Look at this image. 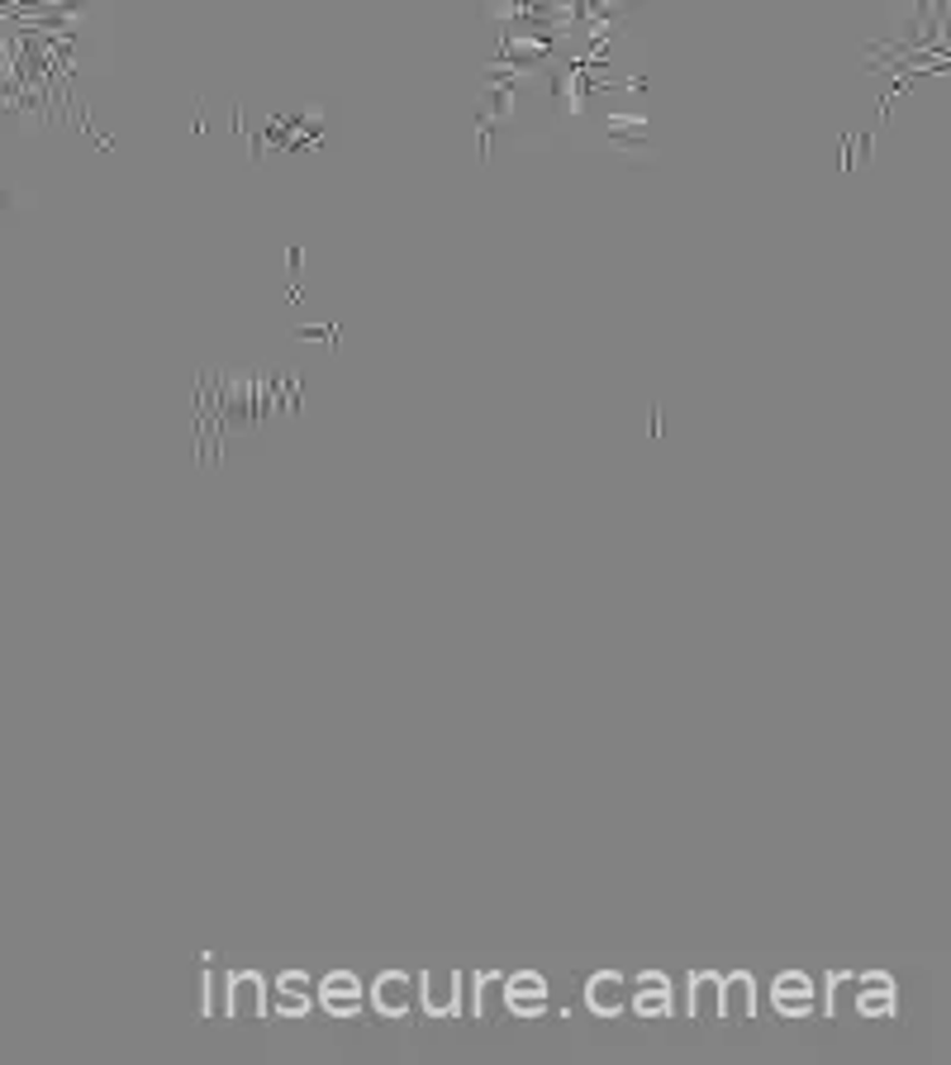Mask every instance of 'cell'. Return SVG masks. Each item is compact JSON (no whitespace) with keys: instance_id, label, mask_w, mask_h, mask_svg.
I'll use <instances>...</instances> for the list:
<instances>
[{"instance_id":"277c9868","label":"cell","mask_w":951,"mask_h":1065,"mask_svg":"<svg viewBox=\"0 0 951 1065\" xmlns=\"http://www.w3.org/2000/svg\"><path fill=\"white\" fill-rule=\"evenodd\" d=\"M319 994H324V1009H329L333 1018H353L362 1009V985H357V975H347V971H333Z\"/></svg>"},{"instance_id":"9c48e42d","label":"cell","mask_w":951,"mask_h":1065,"mask_svg":"<svg viewBox=\"0 0 951 1065\" xmlns=\"http://www.w3.org/2000/svg\"><path fill=\"white\" fill-rule=\"evenodd\" d=\"M277 1013H291V1018H300V1013H309V980L305 975H281L277 980Z\"/></svg>"},{"instance_id":"5b68a950","label":"cell","mask_w":951,"mask_h":1065,"mask_svg":"<svg viewBox=\"0 0 951 1065\" xmlns=\"http://www.w3.org/2000/svg\"><path fill=\"white\" fill-rule=\"evenodd\" d=\"M757 1013V989H752V975H728L719 985V1018H752Z\"/></svg>"},{"instance_id":"7a4b0ae2","label":"cell","mask_w":951,"mask_h":1065,"mask_svg":"<svg viewBox=\"0 0 951 1065\" xmlns=\"http://www.w3.org/2000/svg\"><path fill=\"white\" fill-rule=\"evenodd\" d=\"M505 1004H509V1013H519V1018H533V1013H543L547 1009V980H543V975H533V971L515 975L509 989H505Z\"/></svg>"},{"instance_id":"30bf717a","label":"cell","mask_w":951,"mask_h":1065,"mask_svg":"<svg viewBox=\"0 0 951 1065\" xmlns=\"http://www.w3.org/2000/svg\"><path fill=\"white\" fill-rule=\"evenodd\" d=\"M719 975H695V994H690V1009L695 1018H719Z\"/></svg>"},{"instance_id":"6da1fadb","label":"cell","mask_w":951,"mask_h":1065,"mask_svg":"<svg viewBox=\"0 0 951 1065\" xmlns=\"http://www.w3.org/2000/svg\"><path fill=\"white\" fill-rule=\"evenodd\" d=\"M371 999H377V1009L385 1013V1018H405V1013L415 1009V999H419L415 975H405V971L377 975V985H371Z\"/></svg>"},{"instance_id":"52a82bcc","label":"cell","mask_w":951,"mask_h":1065,"mask_svg":"<svg viewBox=\"0 0 951 1065\" xmlns=\"http://www.w3.org/2000/svg\"><path fill=\"white\" fill-rule=\"evenodd\" d=\"M229 1013L233 1018H262L267 1013V989L257 975H233L229 980Z\"/></svg>"},{"instance_id":"ba28073f","label":"cell","mask_w":951,"mask_h":1065,"mask_svg":"<svg viewBox=\"0 0 951 1065\" xmlns=\"http://www.w3.org/2000/svg\"><path fill=\"white\" fill-rule=\"evenodd\" d=\"M809 1004H813V989H809L804 975H781V980H775V1009H781L785 1018L809 1013Z\"/></svg>"},{"instance_id":"8992f818","label":"cell","mask_w":951,"mask_h":1065,"mask_svg":"<svg viewBox=\"0 0 951 1065\" xmlns=\"http://www.w3.org/2000/svg\"><path fill=\"white\" fill-rule=\"evenodd\" d=\"M629 994H633V1004H637L643 1018H667V1013H671V985H667V975H637Z\"/></svg>"},{"instance_id":"3957f363","label":"cell","mask_w":951,"mask_h":1065,"mask_svg":"<svg viewBox=\"0 0 951 1065\" xmlns=\"http://www.w3.org/2000/svg\"><path fill=\"white\" fill-rule=\"evenodd\" d=\"M585 1004H591V1013H599V1018H614V1013L629 1004V980L614 971L595 975V980L585 985Z\"/></svg>"}]
</instances>
